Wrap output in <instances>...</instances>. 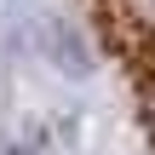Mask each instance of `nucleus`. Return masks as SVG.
Returning <instances> with one entry per match:
<instances>
[{
    "label": "nucleus",
    "mask_w": 155,
    "mask_h": 155,
    "mask_svg": "<svg viewBox=\"0 0 155 155\" xmlns=\"http://www.w3.org/2000/svg\"><path fill=\"white\" fill-rule=\"evenodd\" d=\"M150 109H155V69H150Z\"/></svg>",
    "instance_id": "nucleus-1"
},
{
    "label": "nucleus",
    "mask_w": 155,
    "mask_h": 155,
    "mask_svg": "<svg viewBox=\"0 0 155 155\" xmlns=\"http://www.w3.org/2000/svg\"><path fill=\"white\" fill-rule=\"evenodd\" d=\"M12 155H17V150H12ZM23 155H29V150H23Z\"/></svg>",
    "instance_id": "nucleus-2"
}]
</instances>
